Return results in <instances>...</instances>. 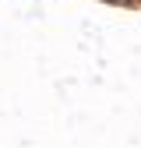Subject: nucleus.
<instances>
[{
  "label": "nucleus",
  "instance_id": "nucleus-1",
  "mask_svg": "<svg viewBox=\"0 0 141 148\" xmlns=\"http://www.w3.org/2000/svg\"><path fill=\"white\" fill-rule=\"evenodd\" d=\"M106 4H116V7H141V0H106Z\"/></svg>",
  "mask_w": 141,
  "mask_h": 148
}]
</instances>
